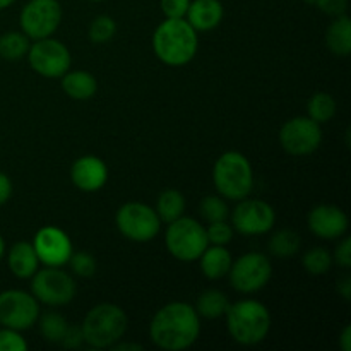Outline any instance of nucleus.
Instances as JSON below:
<instances>
[{"label": "nucleus", "mask_w": 351, "mask_h": 351, "mask_svg": "<svg viewBox=\"0 0 351 351\" xmlns=\"http://www.w3.org/2000/svg\"><path fill=\"white\" fill-rule=\"evenodd\" d=\"M64 10L58 0H29L19 14L21 31L29 40H43L58 29Z\"/></svg>", "instance_id": "10"}, {"label": "nucleus", "mask_w": 351, "mask_h": 351, "mask_svg": "<svg viewBox=\"0 0 351 351\" xmlns=\"http://www.w3.org/2000/svg\"><path fill=\"white\" fill-rule=\"evenodd\" d=\"M191 0H160L161 12L167 19H184L187 16Z\"/></svg>", "instance_id": "35"}, {"label": "nucleus", "mask_w": 351, "mask_h": 351, "mask_svg": "<svg viewBox=\"0 0 351 351\" xmlns=\"http://www.w3.org/2000/svg\"><path fill=\"white\" fill-rule=\"evenodd\" d=\"M201 336V317L194 305L171 302L154 314L149 324V338L165 351H182L194 345Z\"/></svg>", "instance_id": "1"}, {"label": "nucleus", "mask_w": 351, "mask_h": 351, "mask_svg": "<svg viewBox=\"0 0 351 351\" xmlns=\"http://www.w3.org/2000/svg\"><path fill=\"white\" fill-rule=\"evenodd\" d=\"M7 264H9L10 273L16 278L31 280V276L40 269V259H38L33 242L21 240L14 243L7 254Z\"/></svg>", "instance_id": "19"}, {"label": "nucleus", "mask_w": 351, "mask_h": 351, "mask_svg": "<svg viewBox=\"0 0 351 351\" xmlns=\"http://www.w3.org/2000/svg\"><path fill=\"white\" fill-rule=\"evenodd\" d=\"M117 33V23L113 17L106 16V14H101V16L95 17L89 24L88 36L93 43H108Z\"/></svg>", "instance_id": "31"}, {"label": "nucleus", "mask_w": 351, "mask_h": 351, "mask_svg": "<svg viewBox=\"0 0 351 351\" xmlns=\"http://www.w3.org/2000/svg\"><path fill=\"white\" fill-rule=\"evenodd\" d=\"M115 225L127 240L146 243L158 237L161 230V219L151 206L143 202H125L117 211Z\"/></svg>", "instance_id": "8"}, {"label": "nucleus", "mask_w": 351, "mask_h": 351, "mask_svg": "<svg viewBox=\"0 0 351 351\" xmlns=\"http://www.w3.org/2000/svg\"><path fill=\"white\" fill-rule=\"evenodd\" d=\"M197 261L201 264L202 274L211 281H218L228 276V271L233 263L232 254L225 245H208Z\"/></svg>", "instance_id": "20"}, {"label": "nucleus", "mask_w": 351, "mask_h": 351, "mask_svg": "<svg viewBox=\"0 0 351 351\" xmlns=\"http://www.w3.org/2000/svg\"><path fill=\"white\" fill-rule=\"evenodd\" d=\"M36 322L40 324V332L45 341L60 345L62 338L69 328V322L64 315L58 314V312H45L43 315L38 317Z\"/></svg>", "instance_id": "28"}, {"label": "nucleus", "mask_w": 351, "mask_h": 351, "mask_svg": "<svg viewBox=\"0 0 351 351\" xmlns=\"http://www.w3.org/2000/svg\"><path fill=\"white\" fill-rule=\"evenodd\" d=\"M302 247V239L297 232L290 228H281L271 235L267 242L269 254L276 259H291L297 256V252Z\"/></svg>", "instance_id": "24"}, {"label": "nucleus", "mask_w": 351, "mask_h": 351, "mask_svg": "<svg viewBox=\"0 0 351 351\" xmlns=\"http://www.w3.org/2000/svg\"><path fill=\"white\" fill-rule=\"evenodd\" d=\"M336 290H338V293L341 295V297L345 298L346 302L350 300V297H351V278L348 276V274H346V276H343V278H339Z\"/></svg>", "instance_id": "40"}, {"label": "nucleus", "mask_w": 351, "mask_h": 351, "mask_svg": "<svg viewBox=\"0 0 351 351\" xmlns=\"http://www.w3.org/2000/svg\"><path fill=\"white\" fill-rule=\"evenodd\" d=\"M33 247L40 264L50 267H64L74 252L71 237L53 225L38 230L33 239Z\"/></svg>", "instance_id": "15"}, {"label": "nucleus", "mask_w": 351, "mask_h": 351, "mask_svg": "<svg viewBox=\"0 0 351 351\" xmlns=\"http://www.w3.org/2000/svg\"><path fill=\"white\" fill-rule=\"evenodd\" d=\"M185 206H187V202H185L184 194L180 191H175V189H168L158 195L154 211L160 216L161 223H171L185 215Z\"/></svg>", "instance_id": "25"}, {"label": "nucleus", "mask_w": 351, "mask_h": 351, "mask_svg": "<svg viewBox=\"0 0 351 351\" xmlns=\"http://www.w3.org/2000/svg\"><path fill=\"white\" fill-rule=\"evenodd\" d=\"M29 47V38L23 31H7L0 36V57L3 60H21L27 55Z\"/></svg>", "instance_id": "26"}, {"label": "nucleus", "mask_w": 351, "mask_h": 351, "mask_svg": "<svg viewBox=\"0 0 351 351\" xmlns=\"http://www.w3.org/2000/svg\"><path fill=\"white\" fill-rule=\"evenodd\" d=\"M332 264V254L329 252L324 247H314V249H308L307 252L302 257V266L312 276H321L331 271Z\"/></svg>", "instance_id": "29"}, {"label": "nucleus", "mask_w": 351, "mask_h": 351, "mask_svg": "<svg viewBox=\"0 0 351 351\" xmlns=\"http://www.w3.org/2000/svg\"><path fill=\"white\" fill-rule=\"evenodd\" d=\"M338 103L329 93H315L307 103V117L317 123H328L335 119Z\"/></svg>", "instance_id": "27"}, {"label": "nucleus", "mask_w": 351, "mask_h": 351, "mask_svg": "<svg viewBox=\"0 0 351 351\" xmlns=\"http://www.w3.org/2000/svg\"><path fill=\"white\" fill-rule=\"evenodd\" d=\"M226 329L235 343L242 346H256L269 336V308L259 300L245 298L230 304L225 314Z\"/></svg>", "instance_id": "3"}, {"label": "nucleus", "mask_w": 351, "mask_h": 351, "mask_svg": "<svg viewBox=\"0 0 351 351\" xmlns=\"http://www.w3.org/2000/svg\"><path fill=\"white\" fill-rule=\"evenodd\" d=\"M69 266H71L72 273L77 274L81 278H91L96 273V259L93 254L86 252V250H79V252H72L71 259H69Z\"/></svg>", "instance_id": "32"}, {"label": "nucleus", "mask_w": 351, "mask_h": 351, "mask_svg": "<svg viewBox=\"0 0 351 351\" xmlns=\"http://www.w3.org/2000/svg\"><path fill=\"white\" fill-rule=\"evenodd\" d=\"M26 57L29 67L38 75L47 79H60L72 64L69 48L51 36L34 41L27 50Z\"/></svg>", "instance_id": "11"}, {"label": "nucleus", "mask_w": 351, "mask_h": 351, "mask_svg": "<svg viewBox=\"0 0 351 351\" xmlns=\"http://www.w3.org/2000/svg\"><path fill=\"white\" fill-rule=\"evenodd\" d=\"M165 245L173 259L180 263H194L209 245L206 226H202L197 219L184 215L182 218L168 223Z\"/></svg>", "instance_id": "6"}, {"label": "nucleus", "mask_w": 351, "mask_h": 351, "mask_svg": "<svg viewBox=\"0 0 351 351\" xmlns=\"http://www.w3.org/2000/svg\"><path fill=\"white\" fill-rule=\"evenodd\" d=\"M27 341L21 331L10 328L0 329V351H27Z\"/></svg>", "instance_id": "34"}, {"label": "nucleus", "mask_w": 351, "mask_h": 351, "mask_svg": "<svg viewBox=\"0 0 351 351\" xmlns=\"http://www.w3.org/2000/svg\"><path fill=\"white\" fill-rule=\"evenodd\" d=\"M199 213L208 223L226 221L230 218L228 202L221 195H206L199 206Z\"/></svg>", "instance_id": "30"}, {"label": "nucleus", "mask_w": 351, "mask_h": 351, "mask_svg": "<svg viewBox=\"0 0 351 351\" xmlns=\"http://www.w3.org/2000/svg\"><path fill=\"white\" fill-rule=\"evenodd\" d=\"M12 180L9 178V175H5L3 171H0V206L7 204L12 197Z\"/></svg>", "instance_id": "39"}, {"label": "nucleus", "mask_w": 351, "mask_h": 351, "mask_svg": "<svg viewBox=\"0 0 351 351\" xmlns=\"http://www.w3.org/2000/svg\"><path fill=\"white\" fill-rule=\"evenodd\" d=\"M206 235H208L209 245H228L233 240L235 235V230L230 225L228 219L226 221H215L209 223V226L206 228Z\"/></svg>", "instance_id": "33"}, {"label": "nucleus", "mask_w": 351, "mask_h": 351, "mask_svg": "<svg viewBox=\"0 0 351 351\" xmlns=\"http://www.w3.org/2000/svg\"><path fill=\"white\" fill-rule=\"evenodd\" d=\"M326 45L331 53L348 57L351 53V19L346 14L335 17L326 31Z\"/></svg>", "instance_id": "22"}, {"label": "nucleus", "mask_w": 351, "mask_h": 351, "mask_svg": "<svg viewBox=\"0 0 351 351\" xmlns=\"http://www.w3.org/2000/svg\"><path fill=\"white\" fill-rule=\"evenodd\" d=\"M213 182L226 201H242L254 189V170L249 158L239 151H226L213 167Z\"/></svg>", "instance_id": "5"}, {"label": "nucleus", "mask_w": 351, "mask_h": 351, "mask_svg": "<svg viewBox=\"0 0 351 351\" xmlns=\"http://www.w3.org/2000/svg\"><path fill=\"white\" fill-rule=\"evenodd\" d=\"M223 16L225 9L219 0H191L185 19L197 33H206L216 29L221 24Z\"/></svg>", "instance_id": "18"}, {"label": "nucleus", "mask_w": 351, "mask_h": 351, "mask_svg": "<svg viewBox=\"0 0 351 351\" xmlns=\"http://www.w3.org/2000/svg\"><path fill=\"white\" fill-rule=\"evenodd\" d=\"M273 276V266L266 254L247 252L233 261L228 271L230 285L235 291L252 295L267 287Z\"/></svg>", "instance_id": "9"}, {"label": "nucleus", "mask_w": 351, "mask_h": 351, "mask_svg": "<svg viewBox=\"0 0 351 351\" xmlns=\"http://www.w3.org/2000/svg\"><path fill=\"white\" fill-rule=\"evenodd\" d=\"M314 5L317 7L321 12L328 14V16L338 17L346 14L348 9V0H314Z\"/></svg>", "instance_id": "36"}, {"label": "nucleus", "mask_w": 351, "mask_h": 351, "mask_svg": "<svg viewBox=\"0 0 351 351\" xmlns=\"http://www.w3.org/2000/svg\"><path fill=\"white\" fill-rule=\"evenodd\" d=\"M89 2H103V0H89Z\"/></svg>", "instance_id": "45"}, {"label": "nucleus", "mask_w": 351, "mask_h": 351, "mask_svg": "<svg viewBox=\"0 0 351 351\" xmlns=\"http://www.w3.org/2000/svg\"><path fill=\"white\" fill-rule=\"evenodd\" d=\"M31 293L40 304L48 307H64L74 300L77 285L62 267L45 266L31 276Z\"/></svg>", "instance_id": "7"}, {"label": "nucleus", "mask_w": 351, "mask_h": 351, "mask_svg": "<svg viewBox=\"0 0 351 351\" xmlns=\"http://www.w3.org/2000/svg\"><path fill=\"white\" fill-rule=\"evenodd\" d=\"M307 226L317 239L339 240L348 232V216L335 204L315 206L307 216Z\"/></svg>", "instance_id": "16"}, {"label": "nucleus", "mask_w": 351, "mask_h": 351, "mask_svg": "<svg viewBox=\"0 0 351 351\" xmlns=\"http://www.w3.org/2000/svg\"><path fill=\"white\" fill-rule=\"evenodd\" d=\"M60 345L67 350H75V348H81L84 343V336H82V329L81 326H75V324H69L67 331H65L64 338H62Z\"/></svg>", "instance_id": "38"}, {"label": "nucleus", "mask_w": 351, "mask_h": 351, "mask_svg": "<svg viewBox=\"0 0 351 351\" xmlns=\"http://www.w3.org/2000/svg\"><path fill=\"white\" fill-rule=\"evenodd\" d=\"M60 79L64 93L75 101L91 99L98 91V81L88 71H67Z\"/></svg>", "instance_id": "21"}, {"label": "nucleus", "mask_w": 351, "mask_h": 351, "mask_svg": "<svg viewBox=\"0 0 351 351\" xmlns=\"http://www.w3.org/2000/svg\"><path fill=\"white\" fill-rule=\"evenodd\" d=\"M71 180L82 192H98L108 182V167L101 158L86 154L77 158L71 167Z\"/></svg>", "instance_id": "17"}, {"label": "nucleus", "mask_w": 351, "mask_h": 351, "mask_svg": "<svg viewBox=\"0 0 351 351\" xmlns=\"http://www.w3.org/2000/svg\"><path fill=\"white\" fill-rule=\"evenodd\" d=\"M307 3H314V0H305Z\"/></svg>", "instance_id": "46"}, {"label": "nucleus", "mask_w": 351, "mask_h": 351, "mask_svg": "<svg viewBox=\"0 0 351 351\" xmlns=\"http://www.w3.org/2000/svg\"><path fill=\"white\" fill-rule=\"evenodd\" d=\"M14 2H16V0H0V10L7 9V7H10V5H12Z\"/></svg>", "instance_id": "44"}, {"label": "nucleus", "mask_w": 351, "mask_h": 351, "mask_svg": "<svg viewBox=\"0 0 351 351\" xmlns=\"http://www.w3.org/2000/svg\"><path fill=\"white\" fill-rule=\"evenodd\" d=\"M40 317V302L23 290H5L0 293V326L27 331Z\"/></svg>", "instance_id": "13"}, {"label": "nucleus", "mask_w": 351, "mask_h": 351, "mask_svg": "<svg viewBox=\"0 0 351 351\" xmlns=\"http://www.w3.org/2000/svg\"><path fill=\"white\" fill-rule=\"evenodd\" d=\"M230 307V300L221 290H216V288H211V290L202 291L201 295L195 300V312L199 314V317L204 319H219L226 314Z\"/></svg>", "instance_id": "23"}, {"label": "nucleus", "mask_w": 351, "mask_h": 351, "mask_svg": "<svg viewBox=\"0 0 351 351\" xmlns=\"http://www.w3.org/2000/svg\"><path fill=\"white\" fill-rule=\"evenodd\" d=\"M339 348L343 351H351V326H345L339 336Z\"/></svg>", "instance_id": "41"}, {"label": "nucleus", "mask_w": 351, "mask_h": 351, "mask_svg": "<svg viewBox=\"0 0 351 351\" xmlns=\"http://www.w3.org/2000/svg\"><path fill=\"white\" fill-rule=\"evenodd\" d=\"M129 319L122 307L115 304H98L84 315L81 329L84 343L91 348H112L127 332Z\"/></svg>", "instance_id": "4"}, {"label": "nucleus", "mask_w": 351, "mask_h": 351, "mask_svg": "<svg viewBox=\"0 0 351 351\" xmlns=\"http://www.w3.org/2000/svg\"><path fill=\"white\" fill-rule=\"evenodd\" d=\"M5 240L2 239V235H0V261L3 259V256H5Z\"/></svg>", "instance_id": "43"}, {"label": "nucleus", "mask_w": 351, "mask_h": 351, "mask_svg": "<svg viewBox=\"0 0 351 351\" xmlns=\"http://www.w3.org/2000/svg\"><path fill=\"white\" fill-rule=\"evenodd\" d=\"M281 147L291 156H308L322 144L321 123L311 117H295L283 123L278 134Z\"/></svg>", "instance_id": "14"}, {"label": "nucleus", "mask_w": 351, "mask_h": 351, "mask_svg": "<svg viewBox=\"0 0 351 351\" xmlns=\"http://www.w3.org/2000/svg\"><path fill=\"white\" fill-rule=\"evenodd\" d=\"M237 202L239 204L230 213V219H232L230 225L237 233L245 237H259L266 235L274 228L276 213L273 206L267 204L266 201L245 197Z\"/></svg>", "instance_id": "12"}, {"label": "nucleus", "mask_w": 351, "mask_h": 351, "mask_svg": "<svg viewBox=\"0 0 351 351\" xmlns=\"http://www.w3.org/2000/svg\"><path fill=\"white\" fill-rule=\"evenodd\" d=\"M153 51L168 67H184L191 64L199 50L197 31L187 19H167L154 29Z\"/></svg>", "instance_id": "2"}, {"label": "nucleus", "mask_w": 351, "mask_h": 351, "mask_svg": "<svg viewBox=\"0 0 351 351\" xmlns=\"http://www.w3.org/2000/svg\"><path fill=\"white\" fill-rule=\"evenodd\" d=\"M110 350H113V351H141L143 350V345H137V343H122V339H120V341L115 343V345H113Z\"/></svg>", "instance_id": "42"}, {"label": "nucleus", "mask_w": 351, "mask_h": 351, "mask_svg": "<svg viewBox=\"0 0 351 351\" xmlns=\"http://www.w3.org/2000/svg\"><path fill=\"white\" fill-rule=\"evenodd\" d=\"M332 261H335V263L338 264L341 269H350L351 267V239L350 237H345V239L338 243L335 254H332Z\"/></svg>", "instance_id": "37"}]
</instances>
